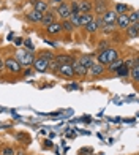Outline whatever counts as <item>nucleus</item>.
Masks as SVG:
<instances>
[{"mask_svg":"<svg viewBox=\"0 0 139 155\" xmlns=\"http://www.w3.org/2000/svg\"><path fill=\"white\" fill-rule=\"evenodd\" d=\"M70 22L74 25L76 30L81 29V15H71V16H70Z\"/></svg>","mask_w":139,"mask_h":155,"instance_id":"7c9ffc66","label":"nucleus"},{"mask_svg":"<svg viewBox=\"0 0 139 155\" xmlns=\"http://www.w3.org/2000/svg\"><path fill=\"white\" fill-rule=\"evenodd\" d=\"M57 74H59L60 78H66V79H71V78H74L71 63H65V65H60L59 70H57Z\"/></svg>","mask_w":139,"mask_h":155,"instance_id":"1a4fd4ad","label":"nucleus"},{"mask_svg":"<svg viewBox=\"0 0 139 155\" xmlns=\"http://www.w3.org/2000/svg\"><path fill=\"white\" fill-rule=\"evenodd\" d=\"M104 74H106V65H101V63L95 62L93 65L89 68L87 78H103Z\"/></svg>","mask_w":139,"mask_h":155,"instance_id":"20e7f679","label":"nucleus"},{"mask_svg":"<svg viewBox=\"0 0 139 155\" xmlns=\"http://www.w3.org/2000/svg\"><path fill=\"white\" fill-rule=\"evenodd\" d=\"M128 78L131 79V82L134 84V87H137V82H139V59H137V55H136V59L133 62V67L130 68Z\"/></svg>","mask_w":139,"mask_h":155,"instance_id":"6e6552de","label":"nucleus"},{"mask_svg":"<svg viewBox=\"0 0 139 155\" xmlns=\"http://www.w3.org/2000/svg\"><path fill=\"white\" fill-rule=\"evenodd\" d=\"M54 11H55V16H57L59 21L70 19V16H71V11H70V3L68 2H60Z\"/></svg>","mask_w":139,"mask_h":155,"instance_id":"7ed1b4c3","label":"nucleus"},{"mask_svg":"<svg viewBox=\"0 0 139 155\" xmlns=\"http://www.w3.org/2000/svg\"><path fill=\"white\" fill-rule=\"evenodd\" d=\"M115 13H117V15H128V13L131 11V10H133V8H131V6L128 5V3H122V2H117L115 3V6H114V8H112Z\"/></svg>","mask_w":139,"mask_h":155,"instance_id":"aec40b11","label":"nucleus"},{"mask_svg":"<svg viewBox=\"0 0 139 155\" xmlns=\"http://www.w3.org/2000/svg\"><path fill=\"white\" fill-rule=\"evenodd\" d=\"M30 3L33 5V10H37L40 13H46L49 10V5H47L46 0H30Z\"/></svg>","mask_w":139,"mask_h":155,"instance_id":"a211bd4d","label":"nucleus"},{"mask_svg":"<svg viewBox=\"0 0 139 155\" xmlns=\"http://www.w3.org/2000/svg\"><path fill=\"white\" fill-rule=\"evenodd\" d=\"M54 60L60 63V65H65V63H73L76 60V57L73 54H65V52H60V54H55Z\"/></svg>","mask_w":139,"mask_h":155,"instance_id":"ddd939ff","label":"nucleus"},{"mask_svg":"<svg viewBox=\"0 0 139 155\" xmlns=\"http://www.w3.org/2000/svg\"><path fill=\"white\" fill-rule=\"evenodd\" d=\"M100 32H101L103 35H112V33L117 32V27H115V24H104V25L101 27Z\"/></svg>","mask_w":139,"mask_h":155,"instance_id":"393cba45","label":"nucleus"},{"mask_svg":"<svg viewBox=\"0 0 139 155\" xmlns=\"http://www.w3.org/2000/svg\"><path fill=\"white\" fill-rule=\"evenodd\" d=\"M95 54H96V52H95ZM95 54H81L76 60H78L81 65H84V67L89 70V68L95 63Z\"/></svg>","mask_w":139,"mask_h":155,"instance_id":"9b49d317","label":"nucleus"},{"mask_svg":"<svg viewBox=\"0 0 139 155\" xmlns=\"http://www.w3.org/2000/svg\"><path fill=\"white\" fill-rule=\"evenodd\" d=\"M3 60H5V71L8 74H21L22 67H21V63L16 60V57L10 55V57H6Z\"/></svg>","mask_w":139,"mask_h":155,"instance_id":"f03ea898","label":"nucleus"},{"mask_svg":"<svg viewBox=\"0 0 139 155\" xmlns=\"http://www.w3.org/2000/svg\"><path fill=\"white\" fill-rule=\"evenodd\" d=\"M93 21H95L96 27H98V32H100V30H101V27L104 25V21L101 19V16H95V19H93Z\"/></svg>","mask_w":139,"mask_h":155,"instance_id":"e433bc0d","label":"nucleus"},{"mask_svg":"<svg viewBox=\"0 0 139 155\" xmlns=\"http://www.w3.org/2000/svg\"><path fill=\"white\" fill-rule=\"evenodd\" d=\"M32 68L35 70L37 73H46V71H49V62L44 60L43 57H35L33 63H32Z\"/></svg>","mask_w":139,"mask_h":155,"instance_id":"423d86ee","label":"nucleus"},{"mask_svg":"<svg viewBox=\"0 0 139 155\" xmlns=\"http://www.w3.org/2000/svg\"><path fill=\"white\" fill-rule=\"evenodd\" d=\"M15 155H27V150H25V147H19V149L15 150Z\"/></svg>","mask_w":139,"mask_h":155,"instance_id":"4c0bfd02","label":"nucleus"},{"mask_svg":"<svg viewBox=\"0 0 139 155\" xmlns=\"http://www.w3.org/2000/svg\"><path fill=\"white\" fill-rule=\"evenodd\" d=\"M21 73H22V76H30V74H32V70H29V68H25L24 71H21Z\"/></svg>","mask_w":139,"mask_h":155,"instance_id":"ea45409f","label":"nucleus"},{"mask_svg":"<svg viewBox=\"0 0 139 155\" xmlns=\"http://www.w3.org/2000/svg\"><path fill=\"white\" fill-rule=\"evenodd\" d=\"M93 19H95V15H93V13H90V15H82V13H81V27L87 25L89 22H92Z\"/></svg>","mask_w":139,"mask_h":155,"instance_id":"c85d7f7f","label":"nucleus"},{"mask_svg":"<svg viewBox=\"0 0 139 155\" xmlns=\"http://www.w3.org/2000/svg\"><path fill=\"white\" fill-rule=\"evenodd\" d=\"M128 19H130V24H139V13H137V10H131L128 13Z\"/></svg>","mask_w":139,"mask_h":155,"instance_id":"c756f323","label":"nucleus"},{"mask_svg":"<svg viewBox=\"0 0 139 155\" xmlns=\"http://www.w3.org/2000/svg\"><path fill=\"white\" fill-rule=\"evenodd\" d=\"M136 59V55H133V57H128V59H123V67H127L128 70L133 67V62Z\"/></svg>","mask_w":139,"mask_h":155,"instance_id":"c9c22d12","label":"nucleus"},{"mask_svg":"<svg viewBox=\"0 0 139 155\" xmlns=\"http://www.w3.org/2000/svg\"><path fill=\"white\" fill-rule=\"evenodd\" d=\"M106 55H108V63H111V62H114V60H117V59H120V51H119L117 48L109 46V48L106 49Z\"/></svg>","mask_w":139,"mask_h":155,"instance_id":"412c9836","label":"nucleus"},{"mask_svg":"<svg viewBox=\"0 0 139 155\" xmlns=\"http://www.w3.org/2000/svg\"><path fill=\"white\" fill-rule=\"evenodd\" d=\"M84 155H96V153H93V150H92V152H87V153H84Z\"/></svg>","mask_w":139,"mask_h":155,"instance_id":"79ce46f5","label":"nucleus"},{"mask_svg":"<svg viewBox=\"0 0 139 155\" xmlns=\"http://www.w3.org/2000/svg\"><path fill=\"white\" fill-rule=\"evenodd\" d=\"M44 30H46V33L49 35V37H59L60 33H63V32H62V24H60V21H55V22H52L51 25L44 27Z\"/></svg>","mask_w":139,"mask_h":155,"instance_id":"9d476101","label":"nucleus"},{"mask_svg":"<svg viewBox=\"0 0 139 155\" xmlns=\"http://www.w3.org/2000/svg\"><path fill=\"white\" fill-rule=\"evenodd\" d=\"M95 62L101 63V65H108V55H106V49H104V51H96V54H95Z\"/></svg>","mask_w":139,"mask_h":155,"instance_id":"5701e85b","label":"nucleus"},{"mask_svg":"<svg viewBox=\"0 0 139 155\" xmlns=\"http://www.w3.org/2000/svg\"><path fill=\"white\" fill-rule=\"evenodd\" d=\"M84 30L89 35H95V33H98V27H96L95 21H92V22H89L87 25H84Z\"/></svg>","mask_w":139,"mask_h":155,"instance_id":"cd10ccee","label":"nucleus"},{"mask_svg":"<svg viewBox=\"0 0 139 155\" xmlns=\"http://www.w3.org/2000/svg\"><path fill=\"white\" fill-rule=\"evenodd\" d=\"M38 57H43L44 60H47V62H51V60H54V57H55V52L49 51V49H43V51H40V54H38Z\"/></svg>","mask_w":139,"mask_h":155,"instance_id":"a878e982","label":"nucleus"},{"mask_svg":"<svg viewBox=\"0 0 139 155\" xmlns=\"http://www.w3.org/2000/svg\"><path fill=\"white\" fill-rule=\"evenodd\" d=\"M123 32H125V37L128 40H136L139 35V24H130Z\"/></svg>","mask_w":139,"mask_h":155,"instance_id":"2eb2a0df","label":"nucleus"},{"mask_svg":"<svg viewBox=\"0 0 139 155\" xmlns=\"http://www.w3.org/2000/svg\"><path fill=\"white\" fill-rule=\"evenodd\" d=\"M71 67H73V73H74V76H78V78H87L89 70H87L84 65H81L78 60H74V62L71 63Z\"/></svg>","mask_w":139,"mask_h":155,"instance_id":"4468645a","label":"nucleus"},{"mask_svg":"<svg viewBox=\"0 0 139 155\" xmlns=\"http://www.w3.org/2000/svg\"><path fill=\"white\" fill-rule=\"evenodd\" d=\"M15 147H11V146H3L2 147V150H0V153L2 155H15Z\"/></svg>","mask_w":139,"mask_h":155,"instance_id":"2f4dec72","label":"nucleus"},{"mask_svg":"<svg viewBox=\"0 0 139 155\" xmlns=\"http://www.w3.org/2000/svg\"><path fill=\"white\" fill-rule=\"evenodd\" d=\"M3 70H5V60H3L2 57H0V73H2Z\"/></svg>","mask_w":139,"mask_h":155,"instance_id":"a19ab883","label":"nucleus"},{"mask_svg":"<svg viewBox=\"0 0 139 155\" xmlns=\"http://www.w3.org/2000/svg\"><path fill=\"white\" fill-rule=\"evenodd\" d=\"M79 10L82 15H90L93 13V2L92 0H79Z\"/></svg>","mask_w":139,"mask_h":155,"instance_id":"f3484780","label":"nucleus"},{"mask_svg":"<svg viewBox=\"0 0 139 155\" xmlns=\"http://www.w3.org/2000/svg\"><path fill=\"white\" fill-rule=\"evenodd\" d=\"M15 139L19 141L22 146H29L30 144V136L27 135V133H16L15 135Z\"/></svg>","mask_w":139,"mask_h":155,"instance_id":"b1692460","label":"nucleus"},{"mask_svg":"<svg viewBox=\"0 0 139 155\" xmlns=\"http://www.w3.org/2000/svg\"><path fill=\"white\" fill-rule=\"evenodd\" d=\"M60 24H62V32H65L66 35H71L76 32L74 29V25L70 22V19H65V21H60Z\"/></svg>","mask_w":139,"mask_h":155,"instance_id":"4be33fe9","label":"nucleus"},{"mask_svg":"<svg viewBox=\"0 0 139 155\" xmlns=\"http://www.w3.org/2000/svg\"><path fill=\"white\" fill-rule=\"evenodd\" d=\"M93 2V15L95 16H101L106 10L111 8V0H92Z\"/></svg>","mask_w":139,"mask_h":155,"instance_id":"39448f33","label":"nucleus"},{"mask_svg":"<svg viewBox=\"0 0 139 155\" xmlns=\"http://www.w3.org/2000/svg\"><path fill=\"white\" fill-rule=\"evenodd\" d=\"M0 155H2V153H0Z\"/></svg>","mask_w":139,"mask_h":155,"instance_id":"37998d69","label":"nucleus"},{"mask_svg":"<svg viewBox=\"0 0 139 155\" xmlns=\"http://www.w3.org/2000/svg\"><path fill=\"white\" fill-rule=\"evenodd\" d=\"M59 67H60V63H57L55 60H51V62H49V71H52L54 74H57Z\"/></svg>","mask_w":139,"mask_h":155,"instance_id":"f704fd0d","label":"nucleus"},{"mask_svg":"<svg viewBox=\"0 0 139 155\" xmlns=\"http://www.w3.org/2000/svg\"><path fill=\"white\" fill-rule=\"evenodd\" d=\"M41 18H43V13H40L37 10H30V11L25 13V21L30 24H40Z\"/></svg>","mask_w":139,"mask_h":155,"instance_id":"f8f14e48","label":"nucleus"},{"mask_svg":"<svg viewBox=\"0 0 139 155\" xmlns=\"http://www.w3.org/2000/svg\"><path fill=\"white\" fill-rule=\"evenodd\" d=\"M115 74H117V76H127V78H128V74H130V70H128L127 67H123V65H122V67H120V68L115 71Z\"/></svg>","mask_w":139,"mask_h":155,"instance_id":"473e14b6","label":"nucleus"},{"mask_svg":"<svg viewBox=\"0 0 139 155\" xmlns=\"http://www.w3.org/2000/svg\"><path fill=\"white\" fill-rule=\"evenodd\" d=\"M55 21H59L57 16H55V11L49 8L46 13H43V18H41V21H40V25L41 27H47V25H51L52 22H55Z\"/></svg>","mask_w":139,"mask_h":155,"instance_id":"0eeeda50","label":"nucleus"},{"mask_svg":"<svg viewBox=\"0 0 139 155\" xmlns=\"http://www.w3.org/2000/svg\"><path fill=\"white\" fill-rule=\"evenodd\" d=\"M86 152H92V149H90V147H82V149L78 152V155H84Z\"/></svg>","mask_w":139,"mask_h":155,"instance_id":"58836bf2","label":"nucleus"},{"mask_svg":"<svg viewBox=\"0 0 139 155\" xmlns=\"http://www.w3.org/2000/svg\"><path fill=\"white\" fill-rule=\"evenodd\" d=\"M15 57L21 63V67H22V68H30L37 55H35V52H32V51H18Z\"/></svg>","mask_w":139,"mask_h":155,"instance_id":"f257e3e1","label":"nucleus"},{"mask_svg":"<svg viewBox=\"0 0 139 155\" xmlns=\"http://www.w3.org/2000/svg\"><path fill=\"white\" fill-rule=\"evenodd\" d=\"M111 45H109V41L108 40H100L98 41V46H96V48H98V51H104V49H108Z\"/></svg>","mask_w":139,"mask_h":155,"instance_id":"72a5a7b5","label":"nucleus"},{"mask_svg":"<svg viewBox=\"0 0 139 155\" xmlns=\"http://www.w3.org/2000/svg\"><path fill=\"white\" fill-rule=\"evenodd\" d=\"M70 11L71 15H81V10H79V0H70Z\"/></svg>","mask_w":139,"mask_h":155,"instance_id":"bb28decb","label":"nucleus"},{"mask_svg":"<svg viewBox=\"0 0 139 155\" xmlns=\"http://www.w3.org/2000/svg\"><path fill=\"white\" fill-rule=\"evenodd\" d=\"M122 65H123V59H117L114 62H111V63H108V65H106V73L108 74H115V71Z\"/></svg>","mask_w":139,"mask_h":155,"instance_id":"6ab92c4d","label":"nucleus"},{"mask_svg":"<svg viewBox=\"0 0 139 155\" xmlns=\"http://www.w3.org/2000/svg\"><path fill=\"white\" fill-rule=\"evenodd\" d=\"M101 19L104 21V24H115V21H117V13L112 10V8H109L106 10L101 15Z\"/></svg>","mask_w":139,"mask_h":155,"instance_id":"dca6fc26","label":"nucleus"}]
</instances>
